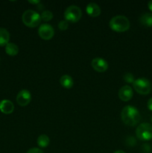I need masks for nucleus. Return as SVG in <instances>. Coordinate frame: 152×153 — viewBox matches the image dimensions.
<instances>
[{
  "instance_id": "obj_18",
  "label": "nucleus",
  "mask_w": 152,
  "mask_h": 153,
  "mask_svg": "<svg viewBox=\"0 0 152 153\" xmlns=\"http://www.w3.org/2000/svg\"><path fill=\"white\" fill-rule=\"evenodd\" d=\"M40 16H41V19L47 22V21H50L53 18V13L50 10H44L42 12Z\"/></svg>"
},
{
  "instance_id": "obj_21",
  "label": "nucleus",
  "mask_w": 152,
  "mask_h": 153,
  "mask_svg": "<svg viewBox=\"0 0 152 153\" xmlns=\"http://www.w3.org/2000/svg\"><path fill=\"white\" fill-rule=\"evenodd\" d=\"M27 153H43V152L39 148H31L27 152Z\"/></svg>"
},
{
  "instance_id": "obj_8",
  "label": "nucleus",
  "mask_w": 152,
  "mask_h": 153,
  "mask_svg": "<svg viewBox=\"0 0 152 153\" xmlns=\"http://www.w3.org/2000/svg\"><path fill=\"white\" fill-rule=\"evenodd\" d=\"M31 100V94L28 90H22L16 96V102L20 106H26Z\"/></svg>"
},
{
  "instance_id": "obj_1",
  "label": "nucleus",
  "mask_w": 152,
  "mask_h": 153,
  "mask_svg": "<svg viewBox=\"0 0 152 153\" xmlns=\"http://www.w3.org/2000/svg\"><path fill=\"white\" fill-rule=\"evenodd\" d=\"M121 117L124 123L130 126H134L137 125L141 120L139 111L132 105L125 106L122 109Z\"/></svg>"
},
{
  "instance_id": "obj_16",
  "label": "nucleus",
  "mask_w": 152,
  "mask_h": 153,
  "mask_svg": "<svg viewBox=\"0 0 152 153\" xmlns=\"http://www.w3.org/2000/svg\"><path fill=\"white\" fill-rule=\"evenodd\" d=\"M5 52L6 53L10 56H15L19 52V47L17 45L13 43H8L5 46Z\"/></svg>"
},
{
  "instance_id": "obj_6",
  "label": "nucleus",
  "mask_w": 152,
  "mask_h": 153,
  "mask_svg": "<svg viewBox=\"0 0 152 153\" xmlns=\"http://www.w3.org/2000/svg\"><path fill=\"white\" fill-rule=\"evenodd\" d=\"M82 16L81 10L76 5H71L66 9L64 12L65 20L70 22H77Z\"/></svg>"
},
{
  "instance_id": "obj_14",
  "label": "nucleus",
  "mask_w": 152,
  "mask_h": 153,
  "mask_svg": "<svg viewBox=\"0 0 152 153\" xmlns=\"http://www.w3.org/2000/svg\"><path fill=\"white\" fill-rule=\"evenodd\" d=\"M10 40V33L7 29L0 28V46H6L9 43Z\"/></svg>"
},
{
  "instance_id": "obj_26",
  "label": "nucleus",
  "mask_w": 152,
  "mask_h": 153,
  "mask_svg": "<svg viewBox=\"0 0 152 153\" xmlns=\"http://www.w3.org/2000/svg\"><path fill=\"white\" fill-rule=\"evenodd\" d=\"M151 122H152V117H151Z\"/></svg>"
},
{
  "instance_id": "obj_9",
  "label": "nucleus",
  "mask_w": 152,
  "mask_h": 153,
  "mask_svg": "<svg viewBox=\"0 0 152 153\" xmlns=\"http://www.w3.org/2000/svg\"><path fill=\"white\" fill-rule=\"evenodd\" d=\"M92 67L95 71L104 73L108 69V63L106 60L101 58H95L92 61Z\"/></svg>"
},
{
  "instance_id": "obj_7",
  "label": "nucleus",
  "mask_w": 152,
  "mask_h": 153,
  "mask_svg": "<svg viewBox=\"0 0 152 153\" xmlns=\"http://www.w3.org/2000/svg\"><path fill=\"white\" fill-rule=\"evenodd\" d=\"M39 36L43 40H50L53 37L55 34V31H54L53 27L49 24H42L39 27L38 29Z\"/></svg>"
},
{
  "instance_id": "obj_17",
  "label": "nucleus",
  "mask_w": 152,
  "mask_h": 153,
  "mask_svg": "<svg viewBox=\"0 0 152 153\" xmlns=\"http://www.w3.org/2000/svg\"><path fill=\"white\" fill-rule=\"evenodd\" d=\"M49 143H50V140L46 134H41L37 138V144L41 148L47 147Z\"/></svg>"
},
{
  "instance_id": "obj_12",
  "label": "nucleus",
  "mask_w": 152,
  "mask_h": 153,
  "mask_svg": "<svg viewBox=\"0 0 152 153\" xmlns=\"http://www.w3.org/2000/svg\"><path fill=\"white\" fill-rule=\"evenodd\" d=\"M86 11L92 17H97L101 14V8L96 3L91 2L86 5Z\"/></svg>"
},
{
  "instance_id": "obj_5",
  "label": "nucleus",
  "mask_w": 152,
  "mask_h": 153,
  "mask_svg": "<svg viewBox=\"0 0 152 153\" xmlns=\"http://www.w3.org/2000/svg\"><path fill=\"white\" fill-rule=\"evenodd\" d=\"M137 137L143 141L152 140V125L148 123H141L136 130Z\"/></svg>"
},
{
  "instance_id": "obj_15",
  "label": "nucleus",
  "mask_w": 152,
  "mask_h": 153,
  "mask_svg": "<svg viewBox=\"0 0 152 153\" xmlns=\"http://www.w3.org/2000/svg\"><path fill=\"white\" fill-rule=\"evenodd\" d=\"M140 23L145 27H152V13H145L139 18Z\"/></svg>"
},
{
  "instance_id": "obj_3",
  "label": "nucleus",
  "mask_w": 152,
  "mask_h": 153,
  "mask_svg": "<svg viewBox=\"0 0 152 153\" xmlns=\"http://www.w3.org/2000/svg\"><path fill=\"white\" fill-rule=\"evenodd\" d=\"M23 23L30 28L38 26L41 22V16L37 12L33 10H27L22 16Z\"/></svg>"
},
{
  "instance_id": "obj_23",
  "label": "nucleus",
  "mask_w": 152,
  "mask_h": 153,
  "mask_svg": "<svg viewBox=\"0 0 152 153\" xmlns=\"http://www.w3.org/2000/svg\"><path fill=\"white\" fill-rule=\"evenodd\" d=\"M28 2L31 3V4H39V3H40V1H37V0H34V1H33V0H29Z\"/></svg>"
},
{
  "instance_id": "obj_24",
  "label": "nucleus",
  "mask_w": 152,
  "mask_h": 153,
  "mask_svg": "<svg viewBox=\"0 0 152 153\" xmlns=\"http://www.w3.org/2000/svg\"><path fill=\"white\" fill-rule=\"evenodd\" d=\"M148 7L149 10L152 12V0L148 1Z\"/></svg>"
},
{
  "instance_id": "obj_11",
  "label": "nucleus",
  "mask_w": 152,
  "mask_h": 153,
  "mask_svg": "<svg viewBox=\"0 0 152 153\" xmlns=\"http://www.w3.org/2000/svg\"><path fill=\"white\" fill-rule=\"evenodd\" d=\"M14 110V105L13 102L8 100H3L0 102V111L3 114H10Z\"/></svg>"
},
{
  "instance_id": "obj_10",
  "label": "nucleus",
  "mask_w": 152,
  "mask_h": 153,
  "mask_svg": "<svg viewBox=\"0 0 152 153\" xmlns=\"http://www.w3.org/2000/svg\"><path fill=\"white\" fill-rule=\"evenodd\" d=\"M134 92L129 85H125L122 87L119 91V97L121 100L124 102H128L133 97Z\"/></svg>"
},
{
  "instance_id": "obj_2",
  "label": "nucleus",
  "mask_w": 152,
  "mask_h": 153,
  "mask_svg": "<svg viewBox=\"0 0 152 153\" xmlns=\"http://www.w3.org/2000/svg\"><path fill=\"white\" fill-rule=\"evenodd\" d=\"M110 28L116 32H124L129 29L130 21L125 16L119 15L112 18L110 21Z\"/></svg>"
},
{
  "instance_id": "obj_4",
  "label": "nucleus",
  "mask_w": 152,
  "mask_h": 153,
  "mask_svg": "<svg viewBox=\"0 0 152 153\" xmlns=\"http://www.w3.org/2000/svg\"><path fill=\"white\" fill-rule=\"evenodd\" d=\"M133 86H134V90L138 94H142V95H147V94H150L152 88L151 82L145 78H140V79H136L133 83Z\"/></svg>"
},
{
  "instance_id": "obj_22",
  "label": "nucleus",
  "mask_w": 152,
  "mask_h": 153,
  "mask_svg": "<svg viewBox=\"0 0 152 153\" xmlns=\"http://www.w3.org/2000/svg\"><path fill=\"white\" fill-rule=\"evenodd\" d=\"M147 106H148V108L152 111V97L151 99H149V100L148 101Z\"/></svg>"
},
{
  "instance_id": "obj_13",
  "label": "nucleus",
  "mask_w": 152,
  "mask_h": 153,
  "mask_svg": "<svg viewBox=\"0 0 152 153\" xmlns=\"http://www.w3.org/2000/svg\"><path fill=\"white\" fill-rule=\"evenodd\" d=\"M60 82H61V85L66 89H70L71 88H72L73 85H74L72 78L69 75H63L61 76Z\"/></svg>"
},
{
  "instance_id": "obj_25",
  "label": "nucleus",
  "mask_w": 152,
  "mask_h": 153,
  "mask_svg": "<svg viewBox=\"0 0 152 153\" xmlns=\"http://www.w3.org/2000/svg\"><path fill=\"white\" fill-rule=\"evenodd\" d=\"M113 153H125V152H124V151H122V150H117Z\"/></svg>"
},
{
  "instance_id": "obj_19",
  "label": "nucleus",
  "mask_w": 152,
  "mask_h": 153,
  "mask_svg": "<svg viewBox=\"0 0 152 153\" xmlns=\"http://www.w3.org/2000/svg\"><path fill=\"white\" fill-rule=\"evenodd\" d=\"M123 79L125 81V82H128V83H132V84L134 83V81H135L134 76L130 73H126V74H125V76H123Z\"/></svg>"
},
{
  "instance_id": "obj_20",
  "label": "nucleus",
  "mask_w": 152,
  "mask_h": 153,
  "mask_svg": "<svg viewBox=\"0 0 152 153\" xmlns=\"http://www.w3.org/2000/svg\"><path fill=\"white\" fill-rule=\"evenodd\" d=\"M58 28L61 31H66L69 28V22L66 20H61L58 23Z\"/></svg>"
}]
</instances>
